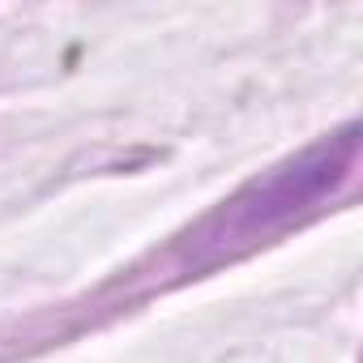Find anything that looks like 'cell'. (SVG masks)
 <instances>
[{
  "instance_id": "obj_1",
  "label": "cell",
  "mask_w": 363,
  "mask_h": 363,
  "mask_svg": "<svg viewBox=\"0 0 363 363\" xmlns=\"http://www.w3.org/2000/svg\"><path fill=\"white\" fill-rule=\"evenodd\" d=\"M354 150H359V124H342L337 133L320 137L316 145H308L303 154L286 158L282 167H274L269 175L252 179V184L231 197L197 235V244L214 248V252H231L235 244H252L278 227H286L295 214L312 210L320 197H329L350 162H354Z\"/></svg>"
}]
</instances>
